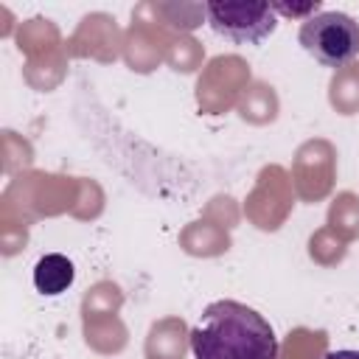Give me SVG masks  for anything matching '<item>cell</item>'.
Returning <instances> with one entry per match:
<instances>
[{
    "instance_id": "6da1fadb",
    "label": "cell",
    "mask_w": 359,
    "mask_h": 359,
    "mask_svg": "<svg viewBox=\"0 0 359 359\" xmlns=\"http://www.w3.org/2000/svg\"><path fill=\"white\" fill-rule=\"evenodd\" d=\"M194 359H278V337L264 314L238 303H210L191 331Z\"/></svg>"
},
{
    "instance_id": "7a4b0ae2",
    "label": "cell",
    "mask_w": 359,
    "mask_h": 359,
    "mask_svg": "<svg viewBox=\"0 0 359 359\" xmlns=\"http://www.w3.org/2000/svg\"><path fill=\"white\" fill-rule=\"evenodd\" d=\"M306 53L323 67H345L359 56V22L342 11H320L306 17L297 34Z\"/></svg>"
},
{
    "instance_id": "3957f363",
    "label": "cell",
    "mask_w": 359,
    "mask_h": 359,
    "mask_svg": "<svg viewBox=\"0 0 359 359\" xmlns=\"http://www.w3.org/2000/svg\"><path fill=\"white\" fill-rule=\"evenodd\" d=\"M205 11L210 28L236 45H258L278 25L272 3H208Z\"/></svg>"
},
{
    "instance_id": "277c9868",
    "label": "cell",
    "mask_w": 359,
    "mask_h": 359,
    "mask_svg": "<svg viewBox=\"0 0 359 359\" xmlns=\"http://www.w3.org/2000/svg\"><path fill=\"white\" fill-rule=\"evenodd\" d=\"M76 278L73 261L62 252H48L34 266V286L42 294H62Z\"/></svg>"
},
{
    "instance_id": "5b68a950",
    "label": "cell",
    "mask_w": 359,
    "mask_h": 359,
    "mask_svg": "<svg viewBox=\"0 0 359 359\" xmlns=\"http://www.w3.org/2000/svg\"><path fill=\"white\" fill-rule=\"evenodd\" d=\"M275 14H286V17H300V14H320V0L314 3H303V6H286V3H272Z\"/></svg>"
},
{
    "instance_id": "8992f818",
    "label": "cell",
    "mask_w": 359,
    "mask_h": 359,
    "mask_svg": "<svg viewBox=\"0 0 359 359\" xmlns=\"http://www.w3.org/2000/svg\"><path fill=\"white\" fill-rule=\"evenodd\" d=\"M323 359H359V351H331Z\"/></svg>"
}]
</instances>
